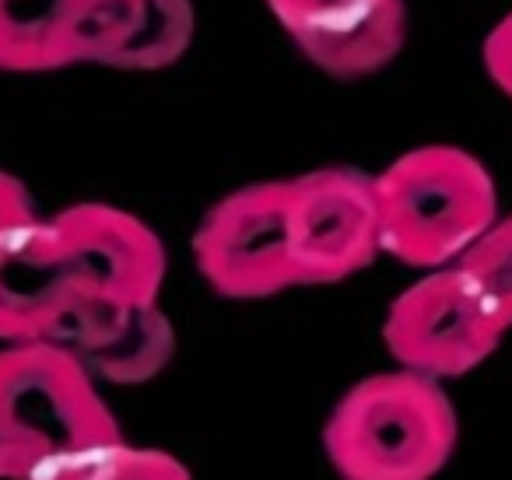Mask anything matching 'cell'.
<instances>
[{
  "label": "cell",
  "mask_w": 512,
  "mask_h": 480,
  "mask_svg": "<svg viewBox=\"0 0 512 480\" xmlns=\"http://www.w3.org/2000/svg\"><path fill=\"white\" fill-rule=\"evenodd\" d=\"M39 480H193V473L172 452L130 445L127 438H120L113 445L64 459Z\"/></svg>",
  "instance_id": "cell-11"
},
{
  "label": "cell",
  "mask_w": 512,
  "mask_h": 480,
  "mask_svg": "<svg viewBox=\"0 0 512 480\" xmlns=\"http://www.w3.org/2000/svg\"><path fill=\"white\" fill-rule=\"evenodd\" d=\"M292 253L299 284H337L362 274L383 253L376 176L330 165L288 179Z\"/></svg>",
  "instance_id": "cell-8"
},
{
  "label": "cell",
  "mask_w": 512,
  "mask_h": 480,
  "mask_svg": "<svg viewBox=\"0 0 512 480\" xmlns=\"http://www.w3.org/2000/svg\"><path fill=\"white\" fill-rule=\"evenodd\" d=\"M144 312H116L88 298L53 218L0 235V344H57L92 368Z\"/></svg>",
  "instance_id": "cell-5"
},
{
  "label": "cell",
  "mask_w": 512,
  "mask_h": 480,
  "mask_svg": "<svg viewBox=\"0 0 512 480\" xmlns=\"http://www.w3.org/2000/svg\"><path fill=\"white\" fill-rule=\"evenodd\" d=\"M484 71L498 85V92H505L512 99V11L484 36Z\"/></svg>",
  "instance_id": "cell-13"
},
{
  "label": "cell",
  "mask_w": 512,
  "mask_h": 480,
  "mask_svg": "<svg viewBox=\"0 0 512 480\" xmlns=\"http://www.w3.org/2000/svg\"><path fill=\"white\" fill-rule=\"evenodd\" d=\"M383 253L418 270L456 267L495 225L498 190L484 162L456 144H421L376 176Z\"/></svg>",
  "instance_id": "cell-4"
},
{
  "label": "cell",
  "mask_w": 512,
  "mask_h": 480,
  "mask_svg": "<svg viewBox=\"0 0 512 480\" xmlns=\"http://www.w3.org/2000/svg\"><path fill=\"white\" fill-rule=\"evenodd\" d=\"M67 256L95 305L116 312L158 309L165 246L155 228L113 204H71L53 214Z\"/></svg>",
  "instance_id": "cell-9"
},
{
  "label": "cell",
  "mask_w": 512,
  "mask_h": 480,
  "mask_svg": "<svg viewBox=\"0 0 512 480\" xmlns=\"http://www.w3.org/2000/svg\"><path fill=\"white\" fill-rule=\"evenodd\" d=\"M120 438V421L78 354L57 344L0 347V480H39Z\"/></svg>",
  "instance_id": "cell-2"
},
{
  "label": "cell",
  "mask_w": 512,
  "mask_h": 480,
  "mask_svg": "<svg viewBox=\"0 0 512 480\" xmlns=\"http://www.w3.org/2000/svg\"><path fill=\"white\" fill-rule=\"evenodd\" d=\"M456 438L460 417L442 382L404 368L355 382L323 424V449L341 480H435Z\"/></svg>",
  "instance_id": "cell-3"
},
{
  "label": "cell",
  "mask_w": 512,
  "mask_h": 480,
  "mask_svg": "<svg viewBox=\"0 0 512 480\" xmlns=\"http://www.w3.org/2000/svg\"><path fill=\"white\" fill-rule=\"evenodd\" d=\"M456 267L467 274L488 309L512 330V214L498 218Z\"/></svg>",
  "instance_id": "cell-12"
},
{
  "label": "cell",
  "mask_w": 512,
  "mask_h": 480,
  "mask_svg": "<svg viewBox=\"0 0 512 480\" xmlns=\"http://www.w3.org/2000/svg\"><path fill=\"white\" fill-rule=\"evenodd\" d=\"M197 270L221 298L256 302L302 288L292 253L288 179L249 183L225 193L193 232Z\"/></svg>",
  "instance_id": "cell-6"
},
{
  "label": "cell",
  "mask_w": 512,
  "mask_h": 480,
  "mask_svg": "<svg viewBox=\"0 0 512 480\" xmlns=\"http://www.w3.org/2000/svg\"><path fill=\"white\" fill-rule=\"evenodd\" d=\"M267 8L302 57L337 81L379 74L407 39L404 0H267Z\"/></svg>",
  "instance_id": "cell-10"
},
{
  "label": "cell",
  "mask_w": 512,
  "mask_h": 480,
  "mask_svg": "<svg viewBox=\"0 0 512 480\" xmlns=\"http://www.w3.org/2000/svg\"><path fill=\"white\" fill-rule=\"evenodd\" d=\"M190 0H0V71H158L193 39Z\"/></svg>",
  "instance_id": "cell-1"
},
{
  "label": "cell",
  "mask_w": 512,
  "mask_h": 480,
  "mask_svg": "<svg viewBox=\"0 0 512 480\" xmlns=\"http://www.w3.org/2000/svg\"><path fill=\"white\" fill-rule=\"evenodd\" d=\"M36 204H32L29 186L22 183L18 176L0 169V235L15 232V228L36 221Z\"/></svg>",
  "instance_id": "cell-14"
},
{
  "label": "cell",
  "mask_w": 512,
  "mask_h": 480,
  "mask_svg": "<svg viewBox=\"0 0 512 480\" xmlns=\"http://www.w3.org/2000/svg\"><path fill=\"white\" fill-rule=\"evenodd\" d=\"M509 326L488 309L460 267L428 270L390 302L383 344L397 368L446 382L470 375L498 351Z\"/></svg>",
  "instance_id": "cell-7"
}]
</instances>
